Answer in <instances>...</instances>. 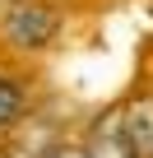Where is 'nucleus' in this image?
Instances as JSON below:
<instances>
[{"label":"nucleus","instance_id":"1","mask_svg":"<svg viewBox=\"0 0 153 158\" xmlns=\"http://www.w3.org/2000/svg\"><path fill=\"white\" fill-rule=\"evenodd\" d=\"M5 37L19 51H37V47H46L56 37V14L46 5H37V0H19L5 14Z\"/></svg>","mask_w":153,"mask_h":158},{"label":"nucleus","instance_id":"2","mask_svg":"<svg viewBox=\"0 0 153 158\" xmlns=\"http://www.w3.org/2000/svg\"><path fill=\"white\" fill-rule=\"evenodd\" d=\"M79 158H139L135 144H130V135H125V126H121V112H107V116L93 121Z\"/></svg>","mask_w":153,"mask_h":158},{"label":"nucleus","instance_id":"3","mask_svg":"<svg viewBox=\"0 0 153 158\" xmlns=\"http://www.w3.org/2000/svg\"><path fill=\"white\" fill-rule=\"evenodd\" d=\"M121 126H125L135 153H139V158H153V98L130 102V107L121 112Z\"/></svg>","mask_w":153,"mask_h":158},{"label":"nucleus","instance_id":"4","mask_svg":"<svg viewBox=\"0 0 153 158\" xmlns=\"http://www.w3.org/2000/svg\"><path fill=\"white\" fill-rule=\"evenodd\" d=\"M23 116V89L14 79H0V130H10Z\"/></svg>","mask_w":153,"mask_h":158},{"label":"nucleus","instance_id":"5","mask_svg":"<svg viewBox=\"0 0 153 158\" xmlns=\"http://www.w3.org/2000/svg\"><path fill=\"white\" fill-rule=\"evenodd\" d=\"M51 158H79V153H65V149H60V153H51Z\"/></svg>","mask_w":153,"mask_h":158}]
</instances>
